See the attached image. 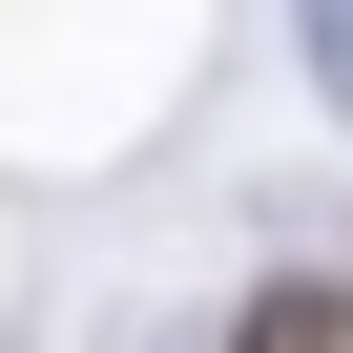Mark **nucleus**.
I'll use <instances>...</instances> for the list:
<instances>
[{"label": "nucleus", "instance_id": "nucleus-1", "mask_svg": "<svg viewBox=\"0 0 353 353\" xmlns=\"http://www.w3.org/2000/svg\"><path fill=\"white\" fill-rule=\"evenodd\" d=\"M229 353H353V291H312V270H270V291H250V332H229Z\"/></svg>", "mask_w": 353, "mask_h": 353}]
</instances>
